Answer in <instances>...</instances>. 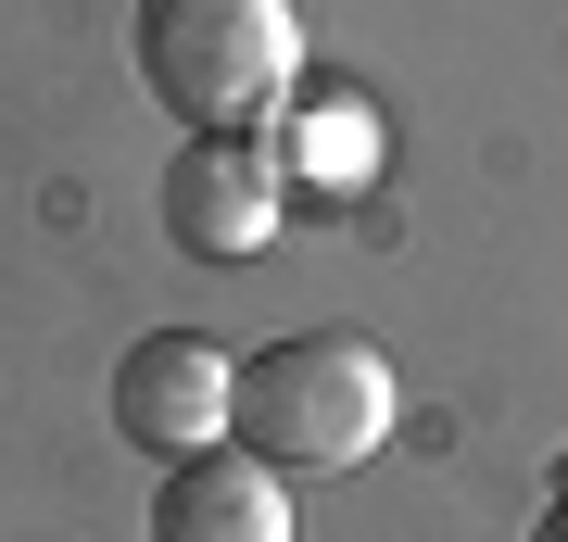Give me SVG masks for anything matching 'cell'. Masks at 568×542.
I'll return each mask as SVG.
<instances>
[{
  "instance_id": "1",
  "label": "cell",
  "mask_w": 568,
  "mask_h": 542,
  "mask_svg": "<svg viewBox=\"0 0 568 542\" xmlns=\"http://www.w3.org/2000/svg\"><path fill=\"white\" fill-rule=\"evenodd\" d=\"M392 417H405V379L354 328H291V341L241 354V379H227V442L253 467H278V480H342V467H366L392 442Z\"/></svg>"
},
{
  "instance_id": "2",
  "label": "cell",
  "mask_w": 568,
  "mask_h": 542,
  "mask_svg": "<svg viewBox=\"0 0 568 542\" xmlns=\"http://www.w3.org/2000/svg\"><path fill=\"white\" fill-rule=\"evenodd\" d=\"M126 63L178 114V140L265 126L278 101H304V13L291 0H140L126 13Z\"/></svg>"
},
{
  "instance_id": "3",
  "label": "cell",
  "mask_w": 568,
  "mask_h": 542,
  "mask_svg": "<svg viewBox=\"0 0 568 542\" xmlns=\"http://www.w3.org/2000/svg\"><path fill=\"white\" fill-rule=\"evenodd\" d=\"M291 215V164L253 140V126H215V140H178L164 164V241L203 265H253Z\"/></svg>"
},
{
  "instance_id": "4",
  "label": "cell",
  "mask_w": 568,
  "mask_h": 542,
  "mask_svg": "<svg viewBox=\"0 0 568 542\" xmlns=\"http://www.w3.org/2000/svg\"><path fill=\"white\" fill-rule=\"evenodd\" d=\"M227 366L203 328H152V341H126L114 366V442L126 454H152V467H190V454H215L227 442Z\"/></svg>"
},
{
  "instance_id": "5",
  "label": "cell",
  "mask_w": 568,
  "mask_h": 542,
  "mask_svg": "<svg viewBox=\"0 0 568 542\" xmlns=\"http://www.w3.org/2000/svg\"><path fill=\"white\" fill-rule=\"evenodd\" d=\"M152 542H291V480L253 467L241 442H215L152 480Z\"/></svg>"
},
{
  "instance_id": "6",
  "label": "cell",
  "mask_w": 568,
  "mask_h": 542,
  "mask_svg": "<svg viewBox=\"0 0 568 542\" xmlns=\"http://www.w3.org/2000/svg\"><path fill=\"white\" fill-rule=\"evenodd\" d=\"M530 542H568V492H556V504H544V518H530Z\"/></svg>"
},
{
  "instance_id": "7",
  "label": "cell",
  "mask_w": 568,
  "mask_h": 542,
  "mask_svg": "<svg viewBox=\"0 0 568 542\" xmlns=\"http://www.w3.org/2000/svg\"><path fill=\"white\" fill-rule=\"evenodd\" d=\"M556 480H568V467H556Z\"/></svg>"
}]
</instances>
